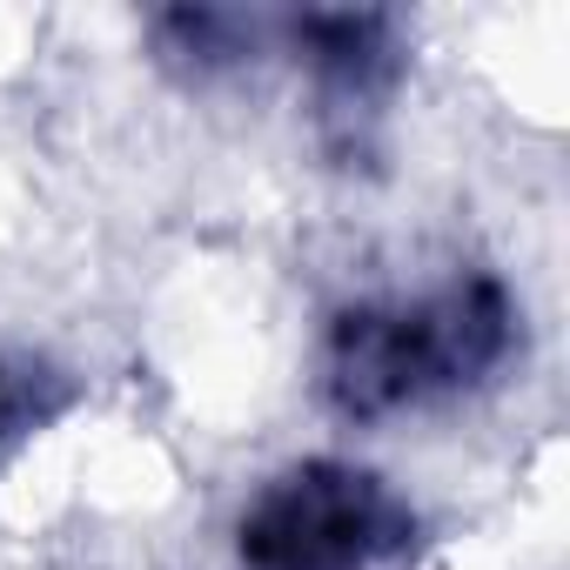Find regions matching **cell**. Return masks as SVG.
<instances>
[{"label": "cell", "instance_id": "1", "mask_svg": "<svg viewBox=\"0 0 570 570\" xmlns=\"http://www.w3.org/2000/svg\"><path fill=\"white\" fill-rule=\"evenodd\" d=\"M517 303L490 268H470L423 296L350 303L323 330V403L343 423H390L483 390L517 350Z\"/></svg>", "mask_w": 570, "mask_h": 570}, {"label": "cell", "instance_id": "2", "mask_svg": "<svg viewBox=\"0 0 570 570\" xmlns=\"http://www.w3.org/2000/svg\"><path fill=\"white\" fill-rule=\"evenodd\" d=\"M416 543L410 497L343 456H309L268 476L242 523L235 557L242 570H383Z\"/></svg>", "mask_w": 570, "mask_h": 570}, {"label": "cell", "instance_id": "3", "mask_svg": "<svg viewBox=\"0 0 570 570\" xmlns=\"http://www.w3.org/2000/svg\"><path fill=\"white\" fill-rule=\"evenodd\" d=\"M296 61L309 68L316 88V115L323 135L356 155L370 148L396 81H403V41L390 14H303V21H282Z\"/></svg>", "mask_w": 570, "mask_h": 570}, {"label": "cell", "instance_id": "4", "mask_svg": "<svg viewBox=\"0 0 570 570\" xmlns=\"http://www.w3.org/2000/svg\"><path fill=\"white\" fill-rule=\"evenodd\" d=\"M262 35L268 21L255 14H215V8H175L155 21V48L168 68H181L188 81H215V75H235L262 55Z\"/></svg>", "mask_w": 570, "mask_h": 570}, {"label": "cell", "instance_id": "5", "mask_svg": "<svg viewBox=\"0 0 570 570\" xmlns=\"http://www.w3.org/2000/svg\"><path fill=\"white\" fill-rule=\"evenodd\" d=\"M68 403H75L68 376H55L48 363H14L8 376H0V463H8L41 423H55Z\"/></svg>", "mask_w": 570, "mask_h": 570}]
</instances>
